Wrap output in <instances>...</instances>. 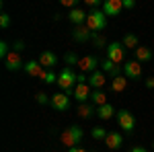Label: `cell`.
I'll use <instances>...</instances> for the list:
<instances>
[{"label": "cell", "mask_w": 154, "mask_h": 152, "mask_svg": "<svg viewBox=\"0 0 154 152\" xmlns=\"http://www.w3.org/2000/svg\"><path fill=\"white\" fill-rule=\"evenodd\" d=\"M74 82H78V74L72 70V68H64V70L58 74V84L62 91H66V95L68 93H74Z\"/></svg>", "instance_id": "6da1fadb"}, {"label": "cell", "mask_w": 154, "mask_h": 152, "mask_svg": "<svg viewBox=\"0 0 154 152\" xmlns=\"http://www.w3.org/2000/svg\"><path fill=\"white\" fill-rule=\"evenodd\" d=\"M86 27L93 31V33H99V31H103L107 27V17L103 11H91L88 12V17H86Z\"/></svg>", "instance_id": "7a4b0ae2"}, {"label": "cell", "mask_w": 154, "mask_h": 152, "mask_svg": "<svg viewBox=\"0 0 154 152\" xmlns=\"http://www.w3.org/2000/svg\"><path fill=\"white\" fill-rule=\"evenodd\" d=\"M80 140H82V129L78 128V126H70L66 132H62V136H60V142L64 146H68V148H76Z\"/></svg>", "instance_id": "3957f363"}, {"label": "cell", "mask_w": 154, "mask_h": 152, "mask_svg": "<svg viewBox=\"0 0 154 152\" xmlns=\"http://www.w3.org/2000/svg\"><path fill=\"white\" fill-rule=\"evenodd\" d=\"M107 60H111L113 64H125V47L119 41H113L107 45Z\"/></svg>", "instance_id": "277c9868"}, {"label": "cell", "mask_w": 154, "mask_h": 152, "mask_svg": "<svg viewBox=\"0 0 154 152\" xmlns=\"http://www.w3.org/2000/svg\"><path fill=\"white\" fill-rule=\"evenodd\" d=\"M117 123H119V128L123 129V132L131 134V132H134V128H136V117L131 115L130 111L121 109V111H117Z\"/></svg>", "instance_id": "5b68a950"}, {"label": "cell", "mask_w": 154, "mask_h": 152, "mask_svg": "<svg viewBox=\"0 0 154 152\" xmlns=\"http://www.w3.org/2000/svg\"><path fill=\"white\" fill-rule=\"evenodd\" d=\"M123 76L125 78H131V80H138L142 78V64L138 60H130L123 64Z\"/></svg>", "instance_id": "8992f818"}, {"label": "cell", "mask_w": 154, "mask_h": 152, "mask_svg": "<svg viewBox=\"0 0 154 152\" xmlns=\"http://www.w3.org/2000/svg\"><path fill=\"white\" fill-rule=\"evenodd\" d=\"M91 93H93V88H91L88 82L76 84V88H74V97H76L78 105H80V103H86V101H91Z\"/></svg>", "instance_id": "52a82bcc"}, {"label": "cell", "mask_w": 154, "mask_h": 152, "mask_svg": "<svg viewBox=\"0 0 154 152\" xmlns=\"http://www.w3.org/2000/svg\"><path fill=\"white\" fill-rule=\"evenodd\" d=\"M97 66H99V58L97 56H84V58L78 60V70L80 72H93L97 70Z\"/></svg>", "instance_id": "ba28073f"}, {"label": "cell", "mask_w": 154, "mask_h": 152, "mask_svg": "<svg viewBox=\"0 0 154 152\" xmlns=\"http://www.w3.org/2000/svg\"><path fill=\"white\" fill-rule=\"evenodd\" d=\"M4 64H6V70H21V68H25V64H23V60H21V54L19 51H14L12 49L11 54L6 56V60H4Z\"/></svg>", "instance_id": "9c48e42d"}, {"label": "cell", "mask_w": 154, "mask_h": 152, "mask_svg": "<svg viewBox=\"0 0 154 152\" xmlns=\"http://www.w3.org/2000/svg\"><path fill=\"white\" fill-rule=\"evenodd\" d=\"M123 8V0H107L103 2V12L105 17H117Z\"/></svg>", "instance_id": "30bf717a"}, {"label": "cell", "mask_w": 154, "mask_h": 152, "mask_svg": "<svg viewBox=\"0 0 154 152\" xmlns=\"http://www.w3.org/2000/svg\"><path fill=\"white\" fill-rule=\"evenodd\" d=\"M51 107L56 109V111H66L68 107H70V99H68V95L66 93H56L51 97Z\"/></svg>", "instance_id": "8fae6325"}, {"label": "cell", "mask_w": 154, "mask_h": 152, "mask_svg": "<svg viewBox=\"0 0 154 152\" xmlns=\"http://www.w3.org/2000/svg\"><path fill=\"white\" fill-rule=\"evenodd\" d=\"M105 82H107V78H105V72L103 70H95L88 76V84H91L93 91H101V88L105 86Z\"/></svg>", "instance_id": "7c38bea8"}, {"label": "cell", "mask_w": 154, "mask_h": 152, "mask_svg": "<svg viewBox=\"0 0 154 152\" xmlns=\"http://www.w3.org/2000/svg\"><path fill=\"white\" fill-rule=\"evenodd\" d=\"M95 35L86 25H80V27H74V31H72V39L74 41H78V43H82V41H86V39H91V37Z\"/></svg>", "instance_id": "4fadbf2b"}, {"label": "cell", "mask_w": 154, "mask_h": 152, "mask_svg": "<svg viewBox=\"0 0 154 152\" xmlns=\"http://www.w3.org/2000/svg\"><path fill=\"white\" fill-rule=\"evenodd\" d=\"M39 64H41V68L51 70V68L58 64V56H56L54 51H43V54L39 56Z\"/></svg>", "instance_id": "5bb4252c"}, {"label": "cell", "mask_w": 154, "mask_h": 152, "mask_svg": "<svg viewBox=\"0 0 154 152\" xmlns=\"http://www.w3.org/2000/svg\"><path fill=\"white\" fill-rule=\"evenodd\" d=\"M105 144H107V148L117 150V148H121V144H123V136L117 134V132H109L107 138H105Z\"/></svg>", "instance_id": "9a60e30c"}, {"label": "cell", "mask_w": 154, "mask_h": 152, "mask_svg": "<svg viewBox=\"0 0 154 152\" xmlns=\"http://www.w3.org/2000/svg\"><path fill=\"white\" fill-rule=\"evenodd\" d=\"M86 17H88V12H84L82 8H74V11H70V14H68V19L74 23V27L86 25Z\"/></svg>", "instance_id": "2e32d148"}, {"label": "cell", "mask_w": 154, "mask_h": 152, "mask_svg": "<svg viewBox=\"0 0 154 152\" xmlns=\"http://www.w3.org/2000/svg\"><path fill=\"white\" fill-rule=\"evenodd\" d=\"M29 76H41V72H43V68H41V64H39V60H29L27 64H25V68H23Z\"/></svg>", "instance_id": "e0dca14e"}, {"label": "cell", "mask_w": 154, "mask_h": 152, "mask_svg": "<svg viewBox=\"0 0 154 152\" xmlns=\"http://www.w3.org/2000/svg\"><path fill=\"white\" fill-rule=\"evenodd\" d=\"M128 88V78L125 76H115V78H111V91L113 93H123Z\"/></svg>", "instance_id": "ac0fdd59"}, {"label": "cell", "mask_w": 154, "mask_h": 152, "mask_svg": "<svg viewBox=\"0 0 154 152\" xmlns=\"http://www.w3.org/2000/svg\"><path fill=\"white\" fill-rule=\"evenodd\" d=\"M113 115H117L115 113V107L111 105V103H107L103 107H97V117H101V119H111Z\"/></svg>", "instance_id": "d6986e66"}, {"label": "cell", "mask_w": 154, "mask_h": 152, "mask_svg": "<svg viewBox=\"0 0 154 152\" xmlns=\"http://www.w3.org/2000/svg\"><path fill=\"white\" fill-rule=\"evenodd\" d=\"M93 113H97V111H95V105H91V103H80L78 109H76V115L82 117V119H88Z\"/></svg>", "instance_id": "ffe728a7"}, {"label": "cell", "mask_w": 154, "mask_h": 152, "mask_svg": "<svg viewBox=\"0 0 154 152\" xmlns=\"http://www.w3.org/2000/svg\"><path fill=\"white\" fill-rule=\"evenodd\" d=\"M121 43H123L125 49H134V51H136V49L140 47V39H138V35H134V33H128V35L123 37Z\"/></svg>", "instance_id": "44dd1931"}, {"label": "cell", "mask_w": 154, "mask_h": 152, "mask_svg": "<svg viewBox=\"0 0 154 152\" xmlns=\"http://www.w3.org/2000/svg\"><path fill=\"white\" fill-rule=\"evenodd\" d=\"M136 60L142 64V62H148V60H152V49L146 45H140L136 49Z\"/></svg>", "instance_id": "7402d4cb"}, {"label": "cell", "mask_w": 154, "mask_h": 152, "mask_svg": "<svg viewBox=\"0 0 154 152\" xmlns=\"http://www.w3.org/2000/svg\"><path fill=\"white\" fill-rule=\"evenodd\" d=\"M91 103H93L95 107L107 105V95L103 93V91H93V93H91Z\"/></svg>", "instance_id": "603a6c76"}, {"label": "cell", "mask_w": 154, "mask_h": 152, "mask_svg": "<svg viewBox=\"0 0 154 152\" xmlns=\"http://www.w3.org/2000/svg\"><path fill=\"white\" fill-rule=\"evenodd\" d=\"M101 70L105 72V74H111L113 78H115V76H119V66H117V64H113L111 60H105V62L101 64Z\"/></svg>", "instance_id": "cb8c5ba5"}, {"label": "cell", "mask_w": 154, "mask_h": 152, "mask_svg": "<svg viewBox=\"0 0 154 152\" xmlns=\"http://www.w3.org/2000/svg\"><path fill=\"white\" fill-rule=\"evenodd\" d=\"M39 78L45 82V84H58V76H56V74H54L51 70H43Z\"/></svg>", "instance_id": "d4e9b609"}, {"label": "cell", "mask_w": 154, "mask_h": 152, "mask_svg": "<svg viewBox=\"0 0 154 152\" xmlns=\"http://www.w3.org/2000/svg\"><path fill=\"white\" fill-rule=\"evenodd\" d=\"M107 134H109V132H107L105 128H101V126H97V128L91 129V136H93V140H105Z\"/></svg>", "instance_id": "484cf974"}, {"label": "cell", "mask_w": 154, "mask_h": 152, "mask_svg": "<svg viewBox=\"0 0 154 152\" xmlns=\"http://www.w3.org/2000/svg\"><path fill=\"white\" fill-rule=\"evenodd\" d=\"M35 101L39 103V105H48V103L51 105V97H48L45 93H37L35 95Z\"/></svg>", "instance_id": "4316f807"}, {"label": "cell", "mask_w": 154, "mask_h": 152, "mask_svg": "<svg viewBox=\"0 0 154 152\" xmlns=\"http://www.w3.org/2000/svg\"><path fill=\"white\" fill-rule=\"evenodd\" d=\"M0 27H2V29H8V27H11V17H8L6 12L0 14Z\"/></svg>", "instance_id": "83f0119b"}, {"label": "cell", "mask_w": 154, "mask_h": 152, "mask_svg": "<svg viewBox=\"0 0 154 152\" xmlns=\"http://www.w3.org/2000/svg\"><path fill=\"white\" fill-rule=\"evenodd\" d=\"M66 64H68V68H70V66H78V58H76L74 54H68V56H66Z\"/></svg>", "instance_id": "f1b7e54d"}, {"label": "cell", "mask_w": 154, "mask_h": 152, "mask_svg": "<svg viewBox=\"0 0 154 152\" xmlns=\"http://www.w3.org/2000/svg\"><path fill=\"white\" fill-rule=\"evenodd\" d=\"M8 54H11V51H8V43H6V41H0V56L6 60Z\"/></svg>", "instance_id": "f546056e"}, {"label": "cell", "mask_w": 154, "mask_h": 152, "mask_svg": "<svg viewBox=\"0 0 154 152\" xmlns=\"http://www.w3.org/2000/svg\"><path fill=\"white\" fill-rule=\"evenodd\" d=\"M93 39H95V45L97 47H103V45H105V37H101L99 33H95V35H93Z\"/></svg>", "instance_id": "4dcf8cb0"}, {"label": "cell", "mask_w": 154, "mask_h": 152, "mask_svg": "<svg viewBox=\"0 0 154 152\" xmlns=\"http://www.w3.org/2000/svg\"><path fill=\"white\" fill-rule=\"evenodd\" d=\"M134 6H136L134 0H123V8H134Z\"/></svg>", "instance_id": "1f68e13d"}, {"label": "cell", "mask_w": 154, "mask_h": 152, "mask_svg": "<svg viewBox=\"0 0 154 152\" xmlns=\"http://www.w3.org/2000/svg\"><path fill=\"white\" fill-rule=\"evenodd\" d=\"M86 4H88V6H93V11H97V6H99L101 2H99V0H86Z\"/></svg>", "instance_id": "d6a6232c"}, {"label": "cell", "mask_w": 154, "mask_h": 152, "mask_svg": "<svg viewBox=\"0 0 154 152\" xmlns=\"http://www.w3.org/2000/svg\"><path fill=\"white\" fill-rule=\"evenodd\" d=\"M146 88H154V76L146 78Z\"/></svg>", "instance_id": "836d02e7"}, {"label": "cell", "mask_w": 154, "mask_h": 152, "mask_svg": "<svg viewBox=\"0 0 154 152\" xmlns=\"http://www.w3.org/2000/svg\"><path fill=\"white\" fill-rule=\"evenodd\" d=\"M130 152H148V150H146V148H142V146H134Z\"/></svg>", "instance_id": "e575fe53"}, {"label": "cell", "mask_w": 154, "mask_h": 152, "mask_svg": "<svg viewBox=\"0 0 154 152\" xmlns=\"http://www.w3.org/2000/svg\"><path fill=\"white\" fill-rule=\"evenodd\" d=\"M68 152H86V150H84V148H78V146H76V148H68Z\"/></svg>", "instance_id": "d590c367"}, {"label": "cell", "mask_w": 154, "mask_h": 152, "mask_svg": "<svg viewBox=\"0 0 154 152\" xmlns=\"http://www.w3.org/2000/svg\"><path fill=\"white\" fill-rule=\"evenodd\" d=\"M84 80H86V76H84V74H78V84H82Z\"/></svg>", "instance_id": "8d00e7d4"}, {"label": "cell", "mask_w": 154, "mask_h": 152, "mask_svg": "<svg viewBox=\"0 0 154 152\" xmlns=\"http://www.w3.org/2000/svg\"><path fill=\"white\" fill-rule=\"evenodd\" d=\"M152 148H154V142H152Z\"/></svg>", "instance_id": "74e56055"}]
</instances>
